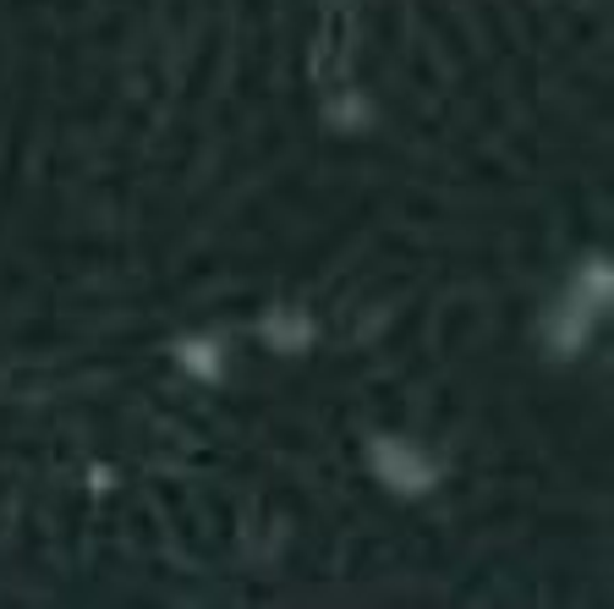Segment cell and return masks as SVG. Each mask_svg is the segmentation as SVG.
<instances>
[{
  "mask_svg": "<svg viewBox=\"0 0 614 609\" xmlns=\"http://www.w3.org/2000/svg\"><path fill=\"white\" fill-rule=\"evenodd\" d=\"M373 462H379V473H384L390 484H401L406 495L428 489V478H433V467L422 462V455H417L412 444H395V439H379V444H373Z\"/></svg>",
  "mask_w": 614,
  "mask_h": 609,
  "instance_id": "1",
  "label": "cell"
}]
</instances>
